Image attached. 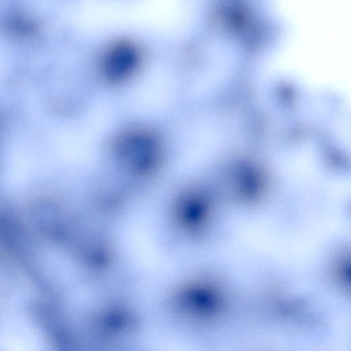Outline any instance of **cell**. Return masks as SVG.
Listing matches in <instances>:
<instances>
[{"mask_svg": "<svg viewBox=\"0 0 351 351\" xmlns=\"http://www.w3.org/2000/svg\"><path fill=\"white\" fill-rule=\"evenodd\" d=\"M142 61L143 52L138 44L131 40L119 39L103 51L99 66L108 82L118 84L132 77Z\"/></svg>", "mask_w": 351, "mask_h": 351, "instance_id": "obj_1", "label": "cell"}]
</instances>
